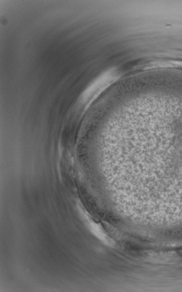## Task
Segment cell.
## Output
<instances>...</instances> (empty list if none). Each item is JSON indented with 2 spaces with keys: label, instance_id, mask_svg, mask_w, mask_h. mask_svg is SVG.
Instances as JSON below:
<instances>
[{
  "label": "cell",
  "instance_id": "6da1fadb",
  "mask_svg": "<svg viewBox=\"0 0 182 292\" xmlns=\"http://www.w3.org/2000/svg\"><path fill=\"white\" fill-rule=\"evenodd\" d=\"M86 222V226L88 228L95 236L100 240H101L104 244L112 247L114 246V243L113 240L108 237V236L105 233V231L103 230L102 227L95 223L93 219H91L87 215H85Z\"/></svg>",
  "mask_w": 182,
  "mask_h": 292
}]
</instances>
